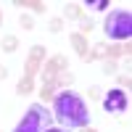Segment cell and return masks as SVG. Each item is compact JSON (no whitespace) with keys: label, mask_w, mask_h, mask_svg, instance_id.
<instances>
[{"label":"cell","mask_w":132,"mask_h":132,"mask_svg":"<svg viewBox=\"0 0 132 132\" xmlns=\"http://www.w3.org/2000/svg\"><path fill=\"white\" fill-rule=\"evenodd\" d=\"M63 69H66V58H63V56H53L45 66H42V82L50 85V82L58 77V71H63Z\"/></svg>","instance_id":"obj_6"},{"label":"cell","mask_w":132,"mask_h":132,"mask_svg":"<svg viewBox=\"0 0 132 132\" xmlns=\"http://www.w3.org/2000/svg\"><path fill=\"white\" fill-rule=\"evenodd\" d=\"M50 127V114L42 103H32L27 108V116L16 124L13 132H45Z\"/></svg>","instance_id":"obj_3"},{"label":"cell","mask_w":132,"mask_h":132,"mask_svg":"<svg viewBox=\"0 0 132 132\" xmlns=\"http://www.w3.org/2000/svg\"><path fill=\"white\" fill-rule=\"evenodd\" d=\"M85 132H98V129H90V127H85Z\"/></svg>","instance_id":"obj_22"},{"label":"cell","mask_w":132,"mask_h":132,"mask_svg":"<svg viewBox=\"0 0 132 132\" xmlns=\"http://www.w3.org/2000/svg\"><path fill=\"white\" fill-rule=\"evenodd\" d=\"M16 5H27V8L35 11V13H45V3H42V0H16Z\"/></svg>","instance_id":"obj_8"},{"label":"cell","mask_w":132,"mask_h":132,"mask_svg":"<svg viewBox=\"0 0 132 132\" xmlns=\"http://www.w3.org/2000/svg\"><path fill=\"white\" fill-rule=\"evenodd\" d=\"M53 90H56V85H42V90H40V95H42V101H50V98H53Z\"/></svg>","instance_id":"obj_13"},{"label":"cell","mask_w":132,"mask_h":132,"mask_svg":"<svg viewBox=\"0 0 132 132\" xmlns=\"http://www.w3.org/2000/svg\"><path fill=\"white\" fill-rule=\"evenodd\" d=\"M69 82H71V74H69V71H58V77L53 79L56 87H63V85H69Z\"/></svg>","instance_id":"obj_12"},{"label":"cell","mask_w":132,"mask_h":132,"mask_svg":"<svg viewBox=\"0 0 132 132\" xmlns=\"http://www.w3.org/2000/svg\"><path fill=\"white\" fill-rule=\"evenodd\" d=\"M53 114H56V119L66 129H85L90 124L87 103L77 93H71V90H63L61 95L53 98Z\"/></svg>","instance_id":"obj_1"},{"label":"cell","mask_w":132,"mask_h":132,"mask_svg":"<svg viewBox=\"0 0 132 132\" xmlns=\"http://www.w3.org/2000/svg\"><path fill=\"white\" fill-rule=\"evenodd\" d=\"M61 27H63L61 19H53V21H50V29H53V32H61Z\"/></svg>","instance_id":"obj_18"},{"label":"cell","mask_w":132,"mask_h":132,"mask_svg":"<svg viewBox=\"0 0 132 132\" xmlns=\"http://www.w3.org/2000/svg\"><path fill=\"white\" fill-rule=\"evenodd\" d=\"M103 108L111 111V114L127 111V95H124V90H108L106 98H103Z\"/></svg>","instance_id":"obj_4"},{"label":"cell","mask_w":132,"mask_h":132,"mask_svg":"<svg viewBox=\"0 0 132 132\" xmlns=\"http://www.w3.org/2000/svg\"><path fill=\"white\" fill-rule=\"evenodd\" d=\"M5 74H8V71H5V66H0V79H5Z\"/></svg>","instance_id":"obj_21"},{"label":"cell","mask_w":132,"mask_h":132,"mask_svg":"<svg viewBox=\"0 0 132 132\" xmlns=\"http://www.w3.org/2000/svg\"><path fill=\"white\" fill-rule=\"evenodd\" d=\"M103 56H111V58H116V56H129V45H127V48H124V45H111V48L103 50Z\"/></svg>","instance_id":"obj_9"},{"label":"cell","mask_w":132,"mask_h":132,"mask_svg":"<svg viewBox=\"0 0 132 132\" xmlns=\"http://www.w3.org/2000/svg\"><path fill=\"white\" fill-rule=\"evenodd\" d=\"M32 87H35V79H24V77H21V79H19V87H16V90H19L21 95H24V93H32Z\"/></svg>","instance_id":"obj_10"},{"label":"cell","mask_w":132,"mask_h":132,"mask_svg":"<svg viewBox=\"0 0 132 132\" xmlns=\"http://www.w3.org/2000/svg\"><path fill=\"white\" fill-rule=\"evenodd\" d=\"M103 71H106V74H114V71H116V63H114V61H106V63H103Z\"/></svg>","instance_id":"obj_17"},{"label":"cell","mask_w":132,"mask_h":132,"mask_svg":"<svg viewBox=\"0 0 132 132\" xmlns=\"http://www.w3.org/2000/svg\"><path fill=\"white\" fill-rule=\"evenodd\" d=\"M45 132H66V129H58V127H48Z\"/></svg>","instance_id":"obj_20"},{"label":"cell","mask_w":132,"mask_h":132,"mask_svg":"<svg viewBox=\"0 0 132 132\" xmlns=\"http://www.w3.org/2000/svg\"><path fill=\"white\" fill-rule=\"evenodd\" d=\"M21 27H24V29H35V27H32V19H29V16H21Z\"/></svg>","instance_id":"obj_19"},{"label":"cell","mask_w":132,"mask_h":132,"mask_svg":"<svg viewBox=\"0 0 132 132\" xmlns=\"http://www.w3.org/2000/svg\"><path fill=\"white\" fill-rule=\"evenodd\" d=\"M66 16H71V19H85V13H82L79 5H69V8H66Z\"/></svg>","instance_id":"obj_14"},{"label":"cell","mask_w":132,"mask_h":132,"mask_svg":"<svg viewBox=\"0 0 132 132\" xmlns=\"http://www.w3.org/2000/svg\"><path fill=\"white\" fill-rule=\"evenodd\" d=\"M42 58H45V48L42 45H35L27 58V66H24V79H35V74L42 69Z\"/></svg>","instance_id":"obj_5"},{"label":"cell","mask_w":132,"mask_h":132,"mask_svg":"<svg viewBox=\"0 0 132 132\" xmlns=\"http://www.w3.org/2000/svg\"><path fill=\"white\" fill-rule=\"evenodd\" d=\"M16 45H19V40H16L13 35H8V37L3 40V50H5V53H13V50H16Z\"/></svg>","instance_id":"obj_11"},{"label":"cell","mask_w":132,"mask_h":132,"mask_svg":"<svg viewBox=\"0 0 132 132\" xmlns=\"http://www.w3.org/2000/svg\"><path fill=\"white\" fill-rule=\"evenodd\" d=\"M106 37L111 40H129L132 37V13L127 8L111 11L106 19Z\"/></svg>","instance_id":"obj_2"},{"label":"cell","mask_w":132,"mask_h":132,"mask_svg":"<svg viewBox=\"0 0 132 132\" xmlns=\"http://www.w3.org/2000/svg\"><path fill=\"white\" fill-rule=\"evenodd\" d=\"M0 24H3V13H0Z\"/></svg>","instance_id":"obj_23"},{"label":"cell","mask_w":132,"mask_h":132,"mask_svg":"<svg viewBox=\"0 0 132 132\" xmlns=\"http://www.w3.org/2000/svg\"><path fill=\"white\" fill-rule=\"evenodd\" d=\"M69 40H71V45H74V50H77V56H82V58H87V53H90V45H87V40H85V35H79V32H74V35H71Z\"/></svg>","instance_id":"obj_7"},{"label":"cell","mask_w":132,"mask_h":132,"mask_svg":"<svg viewBox=\"0 0 132 132\" xmlns=\"http://www.w3.org/2000/svg\"><path fill=\"white\" fill-rule=\"evenodd\" d=\"M90 8H95V11H106V5H108V0H90L87 3Z\"/></svg>","instance_id":"obj_15"},{"label":"cell","mask_w":132,"mask_h":132,"mask_svg":"<svg viewBox=\"0 0 132 132\" xmlns=\"http://www.w3.org/2000/svg\"><path fill=\"white\" fill-rule=\"evenodd\" d=\"M90 29H93V21L90 19H82V32H79V35H87Z\"/></svg>","instance_id":"obj_16"}]
</instances>
